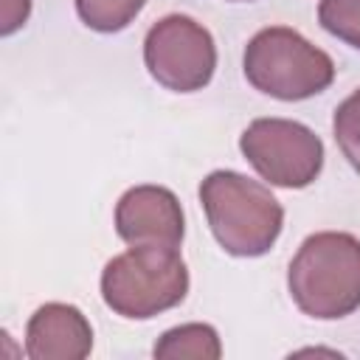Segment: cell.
<instances>
[{"label":"cell","instance_id":"1","mask_svg":"<svg viewBox=\"0 0 360 360\" xmlns=\"http://www.w3.org/2000/svg\"><path fill=\"white\" fill-rule=\"evenodd\" d=\"M295 307L318 321L346 318L360 307V239L321 231L301 242L287 270Z\"/></svg>","mask_w":360,"mask_h":360},{"label":"cell","instance_id":"2","mask_svg":"<svg viewBox=\"0 0 360 360\" xmlns=\"http://www.w3.org/2000/svg\"><path fill=\"white\" fill-rule=\"evenodd\" d=\"M200 202L214 239L231 256H264L284 225V208L270 188L239 172H211L200 183Z\"/></svg>","mask_w":360,"mask_h":360},{"label":"cell","instance_id":"3","mask_svg":"<svg viewBox=\"0 0 360 360\" xmlns=\"http://www.w3.org/2000/svg\"><path fill=\"white\" fill-rule=\"evenodd\" d=\"M188 292V267L177 248L141 245L118 253L101 273L104 304L129 321L155 318L177 307Z\"/></svg>","mask_w":360,"mask_h":360},{"label":"cell","instance_id":"4","mask_svg":"<svg viewBox=\"0 0 360 360\" xmlns=\"http://www.w3.org/2000/svg\"><path fill=\"white\" fill-rule=\"evenodd\" d=\"M245 79L264 96L304 101L323 93L335 79V62L287 25L262 28L245 48Z\"/></svg>","mask_w":360,"mask_h":360},{"label":"cell","instance_id":"5","mask_svg":"<svg viewBox=\"0 0 360 360\" xmlns=\"http://www.w3.org/2000/svg\"><path fill=\"white\" fill-rule=\"evenodd\" d=\"M245 160L278 188H307L323 169L321 138L290 118H256L239 138Z\"/></svg>","mask_w":360,"mask_h":360},{"label":"cell","instance_id":"6","mask_svg":"<svg viewBox=\"0 0 360 360\" xmlns=\"http://www.w3.org/2000/svg\"><path fill=\"white\" fill-rule=\"evenodd\" d=\"M149 76L174 93L202 90L217 68V45L205 25L186 14L158 20L143 39Z\"/></svg>","mask_w":360,"mask_h":360},{"label":"cell","instance_id":"7","mask_svg":"<svg viewBox=\"0 0 360 360\" xmlns=\"http://www.w3.org/2000/svg\"><path fill=\"white\" fill-rule=\"evenodd\" d=\"M115 231L129 248H177L186 233L180 200L163 186H135L115 205Z\"/></svg>","mask_w":360,"mask_h":360},{"label":"cell","instance_id":"8","mask_svg":"<svg viewBox=\"0 0 360 360\" xmlns=\"http://www.w3.org/2000/svg\"><path fill=\"white\" fill-rule=\"evenodd\" d=\"M90 349L93 329L73 304H45L25 326V354L31 360H84Z\"/></svg>","mask_w":360,"mask_h":360},{"label":"cell","instance_id":"9","mask_svg":"<svg viewBox=\"0 0 360 360\" xmlns=\"http://www.w3.org/2000/svg\"><path fill=\"white\" fill-rule=\"evenodd\" d=\"M222 354L219 335L208 323H183L160 335L155 357L160 360H217Z\"/></svg>","mask_w":360,"mask_h":360},{"label":"cell","instance_id":"10","mask_svg":"<svg viewBox=\"0 0 360 360\" xmlns=\"http://www.w3.org/2000/svg\"><path fill=\"white\" fill-rule=\"evenodd\" d=\"M143 6L146 0H76V11L82 22L101 34L127 28L141 14Z\"/></svg>","mask_w":360,"mask_h":360},{"label":"cell","instance_id":"11","mask_svg":"<svg viewBox=\"0 0 360 360\" xmlns=\"http://www.w3.org/2000/svg\"><path fill=\"white\" fill-rule=\"evenodd\" d=\"M332 129H335V143L340 146L349 166L360 172V87L338 104Z\"/></svg>","mask_w":360,"mask_h":360},{"label":"cell","instance_id":"12","mask_svg":"<svg viewBox=\"0 0 360 360\" xmlns=\"http://www.w3.org/2000/svg\"><path fill=\"white\" fill-rule=\"evenodd\" d=\"M318 22L323 31L360 51V0H321Z\"/></svg>","mask_w":360,"mask_h":360},{"label":"cell","instance_id":"13","mask_svg":"<svg viewBox=\"0 0 360 360\" xmlns=\"http://www.w3.org/2000/svg\"><path fill=\"white\" fill-rule=\"evenodd\" d=\"M31 14V0H3L0 3V34L8 37L20 25H25Z\"/></svg>","mask_w":360,"mask_h":360},{"label":"cell","instance_id":"14","mask_svg":"<svg viewBox=\"0 0 360 360\" xmlns=\"http://www.w3.org/2000/svg\"><path fill=\"white\" fill-rule=\"evenodd\" d=\"M236 3H242V0H236Z\"/></svg>","mask_w":360,"mask_h":360}]
</instances>
